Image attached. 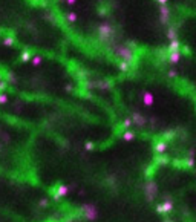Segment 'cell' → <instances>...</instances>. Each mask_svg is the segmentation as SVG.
Segmentation results:
<instances>
[{
	"mask_svg": "<svg viewBox=\"0 0 196 222\" xmlns=\"http://www.w3.org/2000/svg\"><path fill=\"white\" fill-rule=\"evenodd\" d=\"M113 52H115V55L121 61H126L129 64H132L135 61V52H133V49H130L126 44H116V46H113Z\"/></svg>",
	"mask_w": 196,
	"mask_h": 222,
	"instance_id": "obj_1",
	"label": "cell"
},
{
	"mask_svg": "<svg viewBox=\"0 0 196 222\" xmlns=\"http://www.w3.org/2000/svg\"><path fill=\"white\" fill-rule=\"evenodd\" d=\"M96 32H98V38H100L101 41H107V40H110L113 37V26L109 24V23H103V24L98 26Z\"/></svg>",
	"mask_w": 196,
	"mask_h": 222,
	"instance_id": "obj_2",
	"label": "cell"
},
{
	"mask_svg": "<svg viewBox=\"0 0 196 222\" xmlns=\"http://www.w3.org/2000/svg\"><path fill=\"white\" fill-rule=\"evenodd\" d=\"M80 211H81V216H83L86 220H90V222L95 220L96 216H98L96 207H95L93 204H84V205H81Z\"/></svg>",
	"mask_w": 196,
	"mask_h": 222,
	"instance_id": "obj_3",
	"label": "cell"
},
{
	"mask_svg": "<svg viewBox=\"0 0 196 222\" xmlns=\"http://www.w3.org/2000/svg\"><path fill=\"white\" fill-rule=\"evenodd\" d=\"M144 194H145V199L149 202L153 201L158 196V185L155 184V181H147L144 184Z\"/></svg>",
	"mask_w": 196,
	"mask_h": 222,
	"instance_id": "obj_4",
	"label": "cell"
},
{
	"mask_svg": "<svg viewBox=\"0 0 196 222\" xmlns=\"http://www.w3.org/2000/svg\"><path fill=\"white\" fill-rule=\"evenodd\" d=\"M130 121H132V124H135V126H138V127L145 126V122H147L145 116H144L142 113H139V112H133L132 116H130Z\"/></svg>",
	"mask_w": 196,
	"mask_h": 222,
	"instance_id": "obj_5",
	"label": "cell"
},
{
	"mask_svg": "<svg viewBox=\"0 0 196 222\" xmlns=\"http://www.w3.org/2000/svg\"><path fill=\"white\" fill-rule=\"evenodd\" d=\"M67 191H69V187L64 185V184H60V185H57V188L52 191V196H54V199H55V201H58V199L63 198V196L67 194Z\"/></svg>",
	"mask_w": 196,
	"mask_h": 222,
	"instance_id": "obj_6",
	"label": "cell"
},
{
	"mask_svg": "<svg viewBox=\"0 0 196 222\" xmlns=\"http://www.w3.org/2000/svg\"><path fill=\"white\" fill-rule=\"evenodd\" d=\"M159 17H161V23L167 24L170 20V8L165 5H159Z\"/></svg>",
	"mask_w": 196,
	"mask_h": 222,
	"instance_id": "obj_7",
	"label": "cell"
},
{
	"mask_svg": "<svg viewBox=\"0 0 196 222\" xmlns=\"http://www.w3.org/2000/svg\"><path fill=\"white\" fill-rule=\"evenodd\" d=\"M167 60H168V63H172V64L179 63V60H181V52H179V51H168V52H167Z\"/></svg>",
	"mask_w": 196,
	"mask_h": 222,
	"instance_id": "obj_8",
	"label": "cell"
},
{
	"mask_svg": "<svg viewBox=\"0 0 196 222\" xmlns=\"http://www.w3.org/2000/svg\"><path fill=\"white\" fill-rule=\"evenodd\" d=\"M165 150H167V142H165L164 139H161V141H156V142H155V152H156L158 155H162Z\"/></svg>",
	"mask_w": 196,
	"mask_h": 222,
	"instance_id": "obj_9",
	"label": "cell"
},
{
	"mask_svg": "<svg viewBox=\"0 0 196 222\" xmlns=\"http://www.w3.org/2000/svg\"><path fill=\"white\" fill-rule=\"evenodd\" d=\"M153 101H155V98H153V95H152L150 92H144V93H142V103H144L145 106H152Z\"/></svg>",
	"mask_w": 196,
	"mask_h": 222,
	"instance_id": "obj_10",
	"label": "cell"
},
{
	"mask_svg": "<svg viewBox=\"0 0 196 222\" xmlns=\"http://www.w3.org/2000/svg\"><path fill=\"white\" fill-rule=\"evenodd\" d=\"M161 208H162V213H170L172 210H173V202H172L170 199H165L161 204Z\"/></svg>",
	"mask_w": 196,
	"mask_h": 222,
	"instance_id": "obj_11",
	"label": "cell"
},
{
	"mask_svg": "<svg viewBox=\"0 0 196 222\" xmlns=\"http://www.w3.org/2000/svg\"><path fill=\"white\" fill-rule=\"evenodd\" d=\"M179 47H181V43H179L178 38H175V40H170L167 51H179Z\"/></svg>",
	"mask_w": 196,
	"mask_h": 222,
	"instance_id": "obj_12",
	"label": "cell"
},
{
	"mask_svg": "<svg viewBox=\"0 0 196 222\" xmlns=\"http://www.w3.org/2000/svg\"><path fill=\"white\" fill-rule=\"evenodd\" d=\"M121 138L124 139V141H132L133 138H135V133L132 132V130H124L121 133Z\"/></svg>",
	"mask_w": 196,
	"mask_h": 222,
	"instance_id": "obj_13",
	"label": "cell"
},
{
	"mask_svg": "<svg viewBox=\"0 0 196 222\" xmlns=\"http://www.w3.org/2000/svg\"><path fill=\"white\" fill-rule=\"evenodd\" d=\"M167 38H168V40H175V38H178V32H176L175 28H168V29H167Z\"/></svg>",
	"mask_w": 196,
	"mask_h": 222,
	"instance_id": "obj_14",
	"label": "cell"
},
{
	"mask_svg": "<svg viewBox=\"0 0 196 222\" xmlns=\"http://www.w3.org/2000/svg\"><path fill=\"white\" fill-rule=\"evenodd\" d=\"M14 43H15L14 37H11V35H6V37H3V44H5V46H12Z\"/></svg>",
	"mask_w": 196,
	"mask_h": 222,
	"instance_id": "obj_15",
	"label": "cell"
},
{
	"mask_svg": "<svg viewBox=\"0 0 196 222\" xmlns=\"http://www.w3.org/2000/svg\"><path fill=\"white\" fill-rule=\"evenodd\" d=\"M20 60L24 63V61H29L31 60V54L28 52V51H23L21 54H20Z\"/></svg>",
	"mask_w": 196,
	"mask_h": 222,
	"instance_id": "obj_16",
	"label": "cell"
},
{
	"mask_svg": "<svg viewBox=\"0 0 196 222\" xmlns=\"http://www.w3.org/2000/svg\"><path fill=\"white\" fill-rule=\"evenodd\" d=\"M118 67H119V70H122V72H127V70H129V63L119 61V63H118Z\"/></svg>",
	"mask_w": 196,
	"mask_h": 222,
	"instance_id": "obj_17",
	"label": "cell"
},
{
	"mask_svg": "<svg viewBox=\"0 0 196 222\" xmlns=\"http://www.w3.org/2000/svg\"><path fill=\"white\" fill-rule=\"evenodd\" d=\"M34 66H38V64H41V57L40 55H35V57H31V60H29Z\"/></svg>",
	"mask_w": 196,
	"mask_h": 222,
	"instance_id": "obj_18",
	"label": "cell"
},
{
	"mask_svg": "<svg viewBox=\"0 0 196 222\" xmlns=\"http://www.w3.org/2000/svg\"><path fill=\"white\" fill-rule=\"evenodd\" d=\"M130 126H132V121H130V118L122 119V122H121V127H122V129H129Z\"/></svg>",
	"mask_w": 196,
	"mask_h": 222,
	"instance_id": "obj_19",
	"label": "cell"
},
{
	"mask_svg": "<svg viewBox=\"0 0 196 222\" xmlns=\"http://www.w3.org/2000/svg\"><path fill=\"white\" fill-rule=\"evenodd\" d=\"M66 18H67L69 21H75V20H77V14H75V12H67Z\"/></svg>",
	"mask_w": 196,
	"mask_h": 222,
	"instance_id": "obj_20",
	"label": "cell"
},
{
	"mask_svg": "<svg viewBox=\"0 0 196 222\" xmlns=\"http://www.w3.org/2000/svg\"><path fill=\"white\" fill-rule=\"evenodd\" d=\"M156 162H158V164H167V162H168V158H165V156H158V158H156Z\"/></svg>",
	"mask_w": 196,
	"mask_h": 222,
	"instance_id": "obj_21",
	"label": "cell"
},
{
	"mask_svg": "<svg viewBox=\"0 0 196 222\" xmlns=\"http://www.w3.org/2000/svg\"><path fill=\"white\" fill-rule=\"evenodd\" d=\"M6 83H15V75L14 73H8L6 75Z\"/></svg>",
	"mask_w": 196,
	"mask_h": 222,
	"instance_id": "obj_22",
	"label": "cell"
},
{
	"mask_svg": "<svg viewBox=\"0 0 196 222\" xmlns=\"http://www.w3.org/2000/svg\"><path fill=\"white\" fill-rule=\"evenodd\" d=\"M176 73H178V72H176L175 69H170V70L167 72V77H168V78H175V77H176Z\"/></svg>",
	"mask_w": 196,
	"mask_h": 222,
	"instance_id": "obj_23",
	"label": "cell"
},
{
	"mask_svg": "<svg viewBox=\"0 0 196 222\" xmlns=\"http://www.w3.org/2000/svg\"><path fill=\"white\" fill-rule=\"evenodd\" d=\"M8 101V95L6 93H0V104H5Z\"/></svg>",
	"mask_w": 196,
	"mask_h": 222,
	"instance_id": "obj_24",
	"label": "cell"
},
{
	"mask_svg": "<svg viewBox=\"0 0 196 222\" xmlns=\"http://www.w3.org/2000/svg\"><path fill=\"white\" fill-rule=\"evenodd\" d=\"M93 142H90V141H87V142H84V149L86 150H93Z\"/></svg>",
	"mask_w": 196,
	"mask_h": 222,
	"instance_id": "obj_25",
	"label": "cell"
},
{
	"mask_svg": "<svg viewBox=\"0 0 196 222\" xmlns=\"http://www.w3.org/2000/svg\"><path fill=\"white\" fill-rule=\"evenodd\" d=\"M47 205H49V199L43 198V199L40 201V207H41V208H44V207H47Z\"/></svg>",
	"mask_w": 196,
	"mask_h": 222,
	"instance_id": "obj_26",
	"label": "cell"
},
{
	"mask_svg": "<svg viewBox=\"0 0 196 222\" xmlns=\"http://www.w3.org/2000/svg\"><path fill=\"white\" fill-rule=\"evenodd\" d=\"M6 87H8V83L2 80V81H0V92H2V90H5Z\"/></svg>",
	"mask_w": 196,
	"mask_h": 222,
	"instance_id": "obj_27",
	"label": "cell"
},
{
	"mask_svg": "<svg viewBox=\"0 0 196 222\" xmlns=\"http://www.w3.org/2000/svg\"><path fill=\"white\" fill-rule=\"evenodd\" d=\"M165 138H167V139H170V138H175V133H173V132H167V133H165Z\"/></svg>",
	"mask_w": 196,
	"mask_h": 222,
	"instance_id": "obj_28",
	"label": "cell"
},
{
	"mask_svg": "<svg viewBox=\"0 0 196 222\" xmlns=\"http://www.w3.org/2000/svg\"><path fill=\"white\" fill-rule=\"evenodd\" d=\"M66 2H67V5H75L77 0H66Z\"/></svg>",
	"mask_w": 196,
	"mask_h": 222,
	"instance_id": "obj_29",
	"label": "cell"
},
{
	"mask_svg": "<svg viewBox=\"0 0 196 222\" xmlns=\"http://www.w3.org/2000/svg\"><path fill=\"white\" fill-rule=\"evenodd\" d=\"M156 2H158L159 5H165V3L168 2V0H156Z\"/></svg>",
	"mask_w": 196,
	"mask_h": 222,
	"instance_id": "obj_30",
	"label": "cell"
},
{
	"mask_svg": "<svg viewBox=\"0 0 196 222\" xmlns=\"http://www.w3.org/2000/svg\"><path fill=\"white\" fill-rule=\"evenodd\" d=\"M3 80V73H2V70H0V81Z\"/></svg>",
	"mask_w": 196,
	"mask_h": 222,
	"instance_id": "obj_31",
	"label": "cell"
},
{
	"mask_svg": "<svg viewBox=\"0 0 196 222\" xmlns=\"http://www.w3.org/2000/svg\"><path fill=\"white\" fill-rule=\"evenodd\" d=\"M165 222H170V220H168V219H165Z\"/></svg>",
	"mask_w": 196,
	"mask_h": 222,
	"instance_id": "obj_32",
	"label": "cell"
},
{
	"mask_svg": "<svg viewBox=\"0 0 196 222\" xmlns=\"http://www.w3.org/2000/svg\"><path fill=\"white\" fill-rule=\"evenodd\" d=\"M34 2H40V0H34Z\"/></svg>",
	"mask_w": 196,
	"mask_h": 222,
	"instance_id": "obj_33",
	"label": "cell"
}]
</instances>
